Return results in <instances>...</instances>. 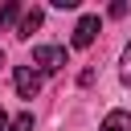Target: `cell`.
Listing matches in <instances>:
<instances>
[{
	"mask_svg": "<svg viewBox=\"0 0 131 131\" xmlns=\"http://www.w3.org/2000/svg\"><path fill=\"white\" fill-rule=\"evenodd\" d=\"M33 61H37L45 74H53V70L66 66V49H61V45H37V49H33Z\"/></svg>",
	"mask_w": 131,
	"mask_h": 131,
	"instance_id": "1",
	"label": "cell"
},
{
	"mask_svg": "<svg viewBox=\"0 0 131 131\" xmlns=\"http://www.w3.org/2000/svg\"><path fill=\"white\" fill-rule=\"evenodd\" d=\"M12 82H16V94H20V98H37V90H41V74H37L33 66H16Z\"/></svg>",
	"mask_w": 131,
	"mask_h": 131,
	"instance_id": "2",
	"label": "cell"
},
{
	"mask_svg": "<svg viewBox=\"0 0 131 131\" xmlns=\"http://www.w3.org/2000/svg\"><path fill=\"white\" fill-rule=\"evenodd\" d=\"M98 29H102V25H98V16H82V20H78V29H74V37H70V41H74V49H86V45H94Z\"/></svg>",
	"mask_w": 131,
	"mask_h": 131,
	"instance_id": "3",
	"label": "cell"
},
{
	"mask_svg": "<svg viewBox=\"0 0 131 131\" xmlns=\"http://www.w3.org/2000/svg\"><path fill=\"white\" fill-rule=\"evenodd\" d=\"M41 20H45V12H41V8H29V12L20 16V25H16V37H20V41H29V37H33V29H41Z\"/></svg>",
	"mask_w": 131,
	"mask_h": 131,
	"instance_id": "4",
	"label": "cell"
},
{
	"mask_svg": "<svg viewBox=\"0 0 131 131\" xmlns=\"http://www.w3.org/2000/svg\"><path fill=\"white\" fill-rule=\"evenodd\" d=\"M98 131H131V115H127V111H111Z\"/></svg>",
	"mask_w": 131,
	"mask_h": 131,
	"instance_id": "5",
	"label": "cell"
},
{
	"mask_svg": "<svg viewBox=\"0 0 131 131\" xmlns=\"http://www.w3.org/2000/svg\"><path fill=\"white\" fill-rule=\"evenodd\" d=\"M8 131H33V115L25 111V115H16L12 123H8Z\"/></svg>",
	"mask_w": 131,
	"mask_h": 131,
	"instance_id": "6",
	"label": "cell"
},
{
	"mask_svg": "<svg viewBox=\"0 0 131 131\" xmlns=\"http://www.w3.org/2000/svg\"><path fill=\"white\" fill-rule=\"evenodd\" d=\"M16 16H20V4H4L0 8V25H12Z\"/></svg>",
	"mask_w": 131,
	"mask_h": 131,
	"instance_id": "7",
	"label": "cell"
},
{
	"mask_svg": "<svg viewBox=\"0 0 131 131\" xmlns=\"http://www.w3.org/2000/svg\"><path fill=\"white\" fill-rule=\"evenodd\" d=\"M119 74H123V82L131 86V45L123 49V66H119Z\"/></svg>",
	"mask_w": 131,
	"mask_h": 131,
	"instance_id": "8",
	"label": "cell"
},
{
	"mask_svg": "<svg viewBox=\"0 0 131 131\" xmlns=\"http://www.w3.org/2000/svg\"><path fill=\"white\" fill-rule=\"evenodd\" d=\"M4 127H8V115H4V106H0V131H4Z\"/></svg>",
	"mask_w": 131,
	"mask_h": 131,
	"instance_id": "9",
	"label": "cell"
},
{
	"mask_svg": "<svg viewBox=\"0 0 131 131\" xmlns=\"http://www.w3.org/2000/svg\"><path fill=\"white\" fill-rule=\"evenodd\" d=\"M0 66H4V53H0Z\"/></svg>",
	"mask_w": 131,
	"mask_h": 131,
	"instance_id": "10",
	"label": "cell"
}]
</instances>
